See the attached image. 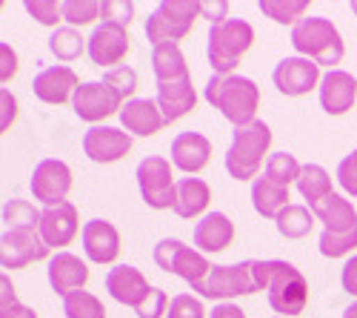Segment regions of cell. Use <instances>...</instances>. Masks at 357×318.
I'll return each instance as SVG.
<instances>
[{
	"label": "cell",
	"mask_w": 357,
	"mask_h": 318,
	"mask_svg": "<svg viewBox=\"0 0 357 318\" xmlns=\"http://www.w3.org/2000/svg\"><path fill=\"white\" fill-rule=\"evenodd\" d=\"M89 49V41L77 32L75 26H61V29H54L52 38H49V52L57 57V61H63V64H72L77 61V57Z\"/></svg>",
	"instance_id": "32"
},
{
	"label": "cell",
	"mask_w": 357,
	"mask_h": 318,
	"mask_svg": "<svg viewBox=\"0 0 357 318\" xmlns=\"http://www.w3.org/2000/svg\"><path fill=\"white\" fill-rule=\"evenodd\" d=\"M129 29L121 26V23H112V20H103L95 26V32L89 35V57L92 64L103 66L106 72L109 69H117L123 66V57L129 55Z\"/></svg>",
	"instance_id": "12"
},
{
	"label": "cell",
	"mask_w": 357,
	"mask_h": 318,
	"mask_svg": "<svg viewBox=\"0 0 357 318\" xmlns=\"http://www.w3.org/2000/svg\"><path fill=\"white\" fill-rule=\"evenodd\" d=\"M343 318H357V301H354L351 307H346V310H343Z\"/></svg>",
	"instance_id": "50"
},
{
	"label": "cell",
	"mask_w": 357,
	"mask_h": 318,
	"mask_svg": "<svg viewBox=\"0 0 357 318\" xmlns=\"http://www.w3.org/2000/svg\"><path fill=\"white\" fill-rule=\"evenodd\" d=\"M260 12L266 17H272L275 23H283V26H297L306 12H309V0H260Z\"/></svg>",
	"instance_id": "34"
},
{
	"label": "cell",
	"mask_w": 357,
	"mask_h": 318,
	"mask_svg": "<svg viewBox=\"0 0 357 318\" xmlns=\"http://www.w3.org/2000/svg\"><path fill=\"white\" fill-rule=\"evenodd\" d=\"M206 101L237 129L257 121L260 89L246 75H212L206 83Z\"/></svg>",
	"instance_id": "3"
},
{
	"label": "cell",
	"mask_w": 357,
	"mask_h": 318,
	"mask_svg": "<svg viewBox=\"0 0 357 318\" xmlns=\"http://www.w3.org/2000/svg\"><path fill=\"white\" fill-rule=\"evenodd\" d=\"M63 315L66 318H106V307L95 293L75 290L63 298Z\"/></svg>",
	"instance_id": "36"
},
{
	"label": "cell",
	"mask_w": 357,
	"mask_h": 318,
	"mask_svg": "<svg viewBox=\"0 0 357 318\" xmlns=\"http://www.w3.org/2000/svg\"><path fill=\"white\" fill-rule=\"evenodd\" d=\"M340 284H343V290H346L349 296L357 298V255H351L349 261L343 264V270H340Z\"/></svg>",
	"instance_id": "45"
},
{
	"label": "cell",
	"mask_w": 357,
	"mask_h": 318,
	"mask_svg": "<svg viewBox=\"0 0 357 318\" xmlns=\"http://www.w3.org/2000/svg\"><path fill=\"white\" fill-rule=\"evenodd\" d=\"M337 184L346 195L357 198V150L349 152L340 164H337Z\"/></svg>",
	"instance_id": "44"
},
{
	"label": "cell",
	"mask_w": 357,
	"mask_h": 318,
	"mask_svg": "<svg viewBox=\"0 0 357 318\" xmlns=\"http://www.w3.org/2000/svg\"><path fill=\"white\" fill-rule=\"evenodd\" d=\"M314 212L306 207V204H289L280 215H278V233L283 236V238H291V241H297V238H306L309 233H312V226H314Z\"/></svg>",
	"instance_id": "31"
},
{
	"label": "cell",
	"mask_w": 357,
	"mask_h": 318,
	"mask_svg": "<svg viewBox=\"0 0 357 318\" xmlns=\"http://www.w3.org/2000/svg\"><path fill=\"white\" fill-rule=\"evenodd\" d=\"M100 17V0H63V20L69 26H89Z\"/></svg>",
	"instance_id": "38"
},
{
	"label": "cell",
	"mask_w": 357,
	"mask_h": 318,
	"mask_svg": "<svg viewBox=\"0 0 357 318\" xmlns=\"http://www.w3.org/2000/svg\"><path fill=\"white\" fill-rule=\"evenodd\" d=\"M123 106L126 103L117 98L103 80H86V83H80L75 98H72V109H75L77 118L86 121V124H95V127H100V121H106L109 115H114V112L121 115Z\"/></svg>",
	"instance_id": "13"
},
{
	"label": "cell",
	"mask_w": 357,
	"mask_h": 318,
	"mask_svg": "<svg viewBox=\"0 0 357 318\" xmlns=\"http://www.w3.org/2000/svg\"><path fill=\"white\" fill-rule=\"evenodd\" d=\"M212 201V189L203 178H181L174 195V215L177 218H197L206 212Z\"/></svg>",
	"instance_id": "27"
},
{
	"label": "cell",
	"mask_w": 357,
	"mask_h": 318,
	"mask_svg": "<svg viewBox=\"0 0 357 318\" xmlns=\"http://www.w3.org/2000/svg\"><path fill=\"white\" fill-rule=\"evenodd\" d=\"M80 241L86 258L92 264H114L117 255H121V233L106 218H92L89 224H83Z\"/></svg>",
	"instance_id": "17"
},
{
	"label": "cell",
	"mask_w": 357,
	"mask_h": 318,
	"mask_svg": "<svg viewBox=\"0 0 357 318\" xmlns=\"http://www.w3.org/2000/svg\"><path fill=\"white\" fill-rule=\"evenodd\" d=\"M137 187L146 207L152 210H174V195H177V181L172 178V161L163 155H149L137 164Z\"/></svg>",
	"instance_id": "10"
},
{
	"label": "cell",
	"mask_w": 357,
	"mask_h": 318,
	"mask_svg": "<svg viewBox=\"0 0 357 318\" xmlns=\"http://www.w3.org/2000/svg\"><path fill=\"white\" fill-rule=\"evenodd\" d=\"M278 318H280V315H278Z\"/></svg>",
	"instance_id": "52"
},
{
	"label": "cell",
	"mask_w": 357,
	"mask_h": 318,
	"mask_svg": "<svg viewBox=\"0 0 357 318\" xmlns=\"http://www.w3.org/2000/svg\"><path fill=\"white\" fill-rule=\"evenodd\" d=\"M77 72L66 64H57V66H46L38 72L32 89H35V98L43 101V103H52V106H61V103H69L77 92Z\"/></svg>",
	"instance_id": "19"
},
{
	"label": "cell",
	"mask_w": 357,
	"mask_h": 318,
	"mask_svg": "<svg viewBox=\"0 0 357 318\" xmlns=\"http://www.w3.org/2000/svg\"><path fill=\"white\" fill-rule=\"evenodd\" d=\"M301 172H303V164H297V158L291 152H275V155H269V161L263 166V175L280 187L297 184L301 181Z\"/></svg>",
	"instance_id": "33"
},
{
	"label": "cell",
	"mask_w": 357,
	"mask_h": 318,
	"mask_svg": "<svg viewBox=\"0 0 357 318\" xmlns=\"http://www.w3.org/2000/svg\"><path fill=\"white\" fill-rule=\"evenodd\" d=\"M272 80L278 86V92L286 95V98H303L309 95L314 86L320 89V66L309 57H301V55H291V57H283V61L275 66L272 72Z\"/></svg>",
	"instance_id": "14"
},
{
	"label": "cell",
	"mask_w": 357,
	"mask_h": 318,
	"mask_svg": "<svg viewBox=\"0 0 357 318\" xmlns=\"http://www.w3.org/2000/svg\"><path fill=\"white\" fill-rule=\"evenodd\" d=\"M234 241V224L226 212H206L195 224V247L206 252H223Z\"/></svg>",
	"instance_id": "25"
},
{
	"label": "cell",
	"mask_w": 357,
	"mask_h": 318,
	"mask_svg": "<svg viewBox=\"0 0 357 318\" xmlns=\"http://www.w3.org/2000/svg\"><path fill=\"white\" fill-rule=\"evenodd\" d=\"M166 318H206V310L200 298H195L192 293H181L172 298Z\"/></svg>",
	"instance_id": "41"
},
{
	"label": "cell",
	"mask_w": 357,
	"mask_h": 318,
	"mask_svg": "<svg viewBox=\"0 0 357 318\" xmlns=\"http://www.w3.org/2000/svg\"><path fill=\"white\" fill-rule=\"evenodd\" d=\"M0 55H3V69H0V80L6 83V80L17 72V55H15V49H12L9 43L0 46Z\"/></svg>",
	"instance_id": "46"
},
{
	"label": "cell",
	"mask_w": 357,
	"mask_h": 318,
	"mask_svg": "<svg viewBox=\"0 0 357 318\" xmlns=\"http://www.w3.org/2000/svg\"><path fill=\"white\" fill-rule=\"evenodd\" d=\"M357 101V78L346 69H329L320 80V106L329 115H346Z\"/></svg>",
	"instance_id": "21"
},
{
	"label": "cell",
	"mask_w": 357,
	"mask_h": 318,
	"mask_svg": "<svg viewBox=\"0 0 357 318\" xmlns=\"http://www.w3.org/2000/svg\"><path fill=\"white\" fill-rule=\"evenodd\" d=\"M209 318H246V312L237 307V304L226 301V304H218V307L209 312Z\"/></svg>",
	"instance_id": "49"
},
{
	"label": "cell",
	"mask_w": 357,
	"mask_h": 318,
	"mask_svg": "<svg viewBox=\"0 0 357 318\" xmlns=\"http://www.w3.org/2000/svg\"><path fill=\"white\" fill-rule=\"evenodd\" d=\"M0 215H3L6 229H38L43 212H38L23 198H12V201H6V204H3V212H0Z\"/></svg>",
	"instance_id": "35"
},
{
	"label": "cell",
	"mask_w": 357,
	"mask_h": 318,
	"mask_svg": "<svg viewBox=\"0 0 357 318\" xmlns=\"http://www.w3.org/2000/svg\"><path fill=\"white\" fill-rule=\"evenodd\" d=\"M226 12H229V3H200V15H203L206 20H212V23L229 20Z\"/></svg>",
	"instance_id": "48"
},
{
	"label": "cell",
	"mask_w": 357,
	"mask_h": 318,
	"mask_svg": "<svg viewBox=\"0 0 357 318\" xmlns=\"http://www.w3.org/2000/svg\"><path fill=\"white\" fill-rule=\"evenodd\" d=\"M252 204H255L257 215L278 221V215L291 204L289 187H280V184L269 181L266 175H260L257 181H252Z\"/></svg>",
	"instance_id": "29"
},
{
	"label": "cell",
	"mask_w": 357,
	"mask_h": 318,
	"mask_svg": "<svg viewBox=\"0 0 357 318\" xmlns=\"http://www.w3.org/2000/svg\"><path fill=\"white\" fill-rule=\"evenodd\" d=\"M212 161V140L203 132H181L172 140V164L186 172V175H197Z\"/></svg>",
	"instance_id": "22"
},
{
	"label": "cell",
	"mask_w": 357,
	"mask_h": 318,
	"mask_svg": "<svg viewBox=\"0 0 357 318\" xmlns=\"http://www.w3.org/2000/svg\"><path fill=\"white\" fill-rule=\"evenodd\" d=\"M272 270H275V258H269V261L246 258V261H237V264H212V273L192 293L226 304L229 298H237V296H255L260 290H269Z\"/></svg>",
	"instance_id": "1"
},
{
	"label": "cell",
	"mask_w": 357,
	"mask_h": 318,
	"mask_svg": "<svg viewBox=\"0 0 357 318\" xmlns=\"http://www.w3.org/2000/svg\"><path fill=\"white\" fill-rule=\"evenodd\" d=\"M80 229V221H77V207L72 201H63L57 207H46L43 215H40V226L38 233L40 238L46 241L49 250H61V247H69ZM63 252V250H61Z\"/></svg>",
	"instance_id": "18"
},
{
	"label": "cell",
	"mask_w": 357,
	"mask_h": 318,
	"mask_svg": "<svg viewBox=\"0 0 357 318\" xmlns=\"http://www.w3.org/2000/svg\"><path fill=\"white\" fill-rule=\"evenodd\" d=\"M46 275H49V287L57 293V296H69V293H75V290H83L86 287V281H89V267H86V261H80L77 255H72V252H54L52 258H49V270H46Z\"/></svg>",
	"instance_id": "24"
},
{
	"label": "cell",
	"mask_w": 357,
	"mask_h": 318,
	"mask_svg": "<svg viewBox=\"0 0 357 318\" xmlns=\"http://www.w3.org/2000/svg\"><path fill=\"white\" fill-rule=\"evenodd\" d=\"M121 124H123V129H126L129 135H135V138H152V135H158L163 127H169L155 98H132V101L121 109Z\"/></svg>",
	"instance_id": "23"
},
{
	"label": "cell",
	"mask_w": 357,
	"mask_h": 318,
	"mask_svg": "<svg viewBox=\"0 0 357 318\" xmlns=\"http://www.w3.org/2000/svg\"><path fill=\"white\" fill-rule=\"evenodd\" d=\"M152 258H155V264L163 273H172L177 278H183L192 287V290H195L197 284H203L206 275L212 273L209 258H206L197 247L183 244L181 238H163V241H158Z\"/></svg>",
	"instance_id": "8"
},
{
	"label": "cell",
	"mask_w": 357,
	"mask_h": 318,
	"mask_svg": "<svg viewBox=\"0 0 357 318\" xmlns=\"http://www.w3.org/2000/svg\"><path fill=\"white\" fill-rule=\"evenodd\" d=\"M169 296L160 290V287H152V293L146 296V301L135 310L137 312V318H163L166 312H169Z\"/></svg>",
	"instance_id": "43"
},
{
	"label": "cell",
	"mask_w": 357,
	"mask_h": 318,
	"mask_svg": "<svg viewBox=\"0 0 357 318\" xmlns=\"http://www.w3.org/2000/svg\"><path fill=\"white\" fill-rule=\"evenodd\" d=\"M197 17H200L197 0H163L152 12V17L146 20V38L152 41V46L177 43L192 32Z\"/></svg>",
	"instance_id": "7"
},
{
	"label": "cell",
	"mask_w": 357,
	"mask_h": 318,
	"mask_svg": "<svg viewBox=\"0 0 357 318\" xmlns=\"http://www.w3.org/2000/svg\"><path fill=\"white\" fill-rule=\"evenodd\" d=\"M83 152L95 164H114L132 152V135L117 127H92L83 135Z\"/></svg>",
	"instance_id": "16"
},
{
	"label": "cell",
	"mask_w": 357,
	"mask_h": 318,
	"mask_svg": "<svg viewBox=\"0 0 357 318\" xmlns=\"http://www.w3.org/2000/svg\"><path fill=\"white\" fill-rule=\"evenodd\" d=\"M103 83H106L109 89H112L117 98H121L123 103H129L132 95L137 92V72L123 64V66H117V69L103 72Z\"/></svg>",
	"instance_id": "37"
},
{
	"label": "cell",
	"mask_w": 357,
	"mask_h": 318,
	"mask_svg": "<svg viewBox=\"0 0 357 318\" xmlns=\"http://www.w3.org/2000/svg\"><path fill=\"white\" fill-rule=\"evenodd\" d=\"M266 293H269V307L280 318H297L309 304V281L294 264L275 258L272 284Z\"/></svg>",
	"instance_id": "9"
},
{
	"label": "cell",
	"mask_w": 357,
	"mask_h": 318,
	"mask_svg": "<svg viewBox=\"0 0 357 318\" xmlns=\"http://www.w3.org/2000/svg\"><path fill=\"white\" fill-rule=\"evenodd\" d=\"M351 12H354V15H357V3H351Z\"/></svg>",
	"instance_id": "51"
},
{
	"label": "cell",
	"mask_w": 357,
	"mask_h": 318,
	"mask_svg": "<svg viewBox=\"0 0 357 318\" xmlns=\"http://www.w3.org/2000/svg\"><path fill=\"white\" fill-rule=\"evenodd\" d=\"M152 72H155L158 83H174V80L192 78L186 55L181 52L177 43H160V46L152 49Z\"/></svg>",
	"instance_id": "28"
},
{
	"label": "cell",
	"mask_w": 357,
	"mask_h": 318,
	"mask_svg": "<svg viewBox=\"0 0 357 318\" xmlns=\"http://www.w3.org/2000/svg\"><path fill=\"white\" fill-rule=\"evenodd\" d=\"M309 210L323 224V233L317 241L320 255L343 258L357 247V210L346 195L332 192L329 198H323L320 204H314Z\"/></svg>",
	"instance_id": "2"
},
{
	"label": "cell",
	"mask_w": 357,
	"mask_h": 318,
	"mask_svg": "<svg viewBox=\"0 0 357 318\" xmlns=\"http://www.w3.org/2000/svg\"><path fill=\"white\" fill-rule=\"evenodd\" d=\"M291 46L301 57L329 69H335L346 55V43L329 17H303L291 29Z\"/></svg>",
	"instance_id": "6"
},
{
	"label": "cell",
	"mask_w": 357,
	"mask_h": 318,
	"mask_svg": "<svg viewBox=\"0 0 357 318\" xmlns=\"http://www.w3.org/2000/svg\"><path fill=\"white\" fill-rule=\"evenodd\" d=\"M297 189L306 198V207H314L320 204L323 198H329L335 189H332V175L326 172L320 164H303V172H301V181H297Z\"/></svg>",
	"instance_id": "30"
},
{
	"label": "cell",
	"mask_w": 357,
	"mask_h": 318,
	"mask_svg": "<svg viewBox=\"0 0 357 318\" xmlns=\"http://www.w3.org/2000/svg\"><path fill=\"white\" fill-rule=\"evenodd\" d=\"M26 12L32 15L40 26H52V29H61L57 23L63 20V3H57V0H26Z\"/></svg>",
	"instance_id": "40"
},
{
	"label": "cell",
	"mask_w": 357,
	"mask_h": 318,
	"mask_svg": "<svg viewBox=\"0 0 357 318\" xmlns=\"http://www.w3.org/2000/svg\"><path fill=\"white\" fill-rule=\"evenodd\" d=\"M0 98H3V121H0V129H9V124L15 121V115H17V101H15V95L9 92V89H3L0 92Z\"/></svg>",
	"instance_id": "47"
},
{
	"label": "cell",
	"mask_w": 357,
	"mask_h": 318,
	"mask_svg": "<svg viewBox=\"0 0 357 318\" xmlns=\"http://www.w3.org/2000/svg\"><path fill=\"white\" fill-rule=\"evenodd\" d=\"M255 43V26L243 17H229L223 23L209 26V38H206V55H209V66L215 75H234L241 57Z\"/></svg>",
	"instance_id": "5"
},
{
	"label": "cell",
	"mask_w": 357,
	"mask_h": 318,
	"mask_svg": "<svg viewBox=\"0 0 357 318\" xmlns=\"http://www.w3.org/2000/svg\"><path fill=\"white\" fill-rule=\"evenodd\" d=\"M106 293L117 301V304H126V307H140L146 301V296L152 293V284L146 281V275L132 267V264H117L106 273Z\"/></svg>",
	"instance_id": "20"
},
{
	"label": "cell",
	"mask_w": 357,
	"mask_h": 318,
	"mask_svg": "<svg viewBox=\"0 0 357 318\" xmlns=\"http://www.w3.org/2000/svg\"><path fill=\"white\" fill-rule=\"evenodd\" d=\"M100 17L129 29L135 17V3H129V0H100Z\"/></svg>",
	"instance_id": "42"
},
{
	"label": "cell",
	"mask_w": 357,
	"mask_h": 318,
	"mask_svg": "<svg viewBox=\"0 0 357 318\" xmlns=\"http://www.w3.org/2000/svg\"><path fill=\"white\" fill-rule=\"evenodd\" d=\"M160 112L166 124H174L186 118V115L197 106V92H195V83L192 78L186 80H174V83H158V95H155Z\"/></svg>",
	"instance_id": "26"
},
{
	"label": "cell",
	"mask_w": 357,
	"mask_h": 318,
	"mask_svg": "<svg viewBox=\"0 0 357 318\" xmlns=\"http://www.w3.org/2000/svg\"><path fill=\"white\" fill-rule=\"evenodd\" d=\"M0 318H38V312L32 307L17 301V293H15L9 275L0 278Z\"/></svg>",
	"instance_id": "39"
},
{
	"label": "cell",
	"mask_w": 357,
	"mask_h": 318,
	"mask_svg": "<svg viewBox=\"0 0 357 318\" xmlns=\"http://www.w3.org/2000/svg\"><path fill=\"white\" fill-rule=\"evenodd\" d=\"M52 250L38 229H3L0 236V264L3 270H23L35 261H49Z\"/></svg>",
	"instance_id": "11"
},
{
	"label": "cell",
	"mask_w": 357,
	"mask_h": 318,
	"mask_svg": "<svg viewBox=\"0 0 357 318\" xmlns=\"http://www.w3.org/2000/svg\"><path fill=\"white\" fill-rule=\"evenodd\" d=\"M272 147V127L266 121H255L249 127H237L231 132V147L226 152V172L234 181H257L263 158ZM269 161V158H266Z\"/></svg>",
	"instance_id": "4"
},
{
	"label": "cell",
	"mask_w": 357,
	"mask_h": 318,
	"mask_svg": "<svg viewBox=\"0 0 357 318\" xmlns=\"http://www.w3.org/2000/svg\"><path fill=\"white\" fill-rule=\"evenodd\" d=\"M72 189V169L66 161H57V158H43L35 172H32V195L35 201L46 207H57L63 204L66 195Z\"/></svg>",
	"instance_id": "15"
}]
</instances>
